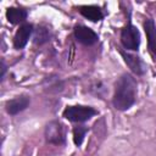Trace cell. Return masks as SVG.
Wrapping results in <instances>:
<instances>
[{
  "label": "cell",
  "mask_w": 156,
  "mask_h": 156,
  "mask_svg": "<svg viewBox=\"0 0 156 156\" xmlns=\"http://www.w3.org/2000/svg\"><path fill=\"white\" fill-rule=\"evenodd\" d=\"M6 63H5V61L4 60H1V74H0V79L2 80L4 79V76H5V73H6Z\"/></svg>",
  "instance_id": "cell-15"
},
{
  "label": "cell",
  "mask_w": 156,
  "mask_h": 156,
  "mask_svg": "<svg viewBox=\"0 0 156 156\" xmlns=\"http://www.w3.org/2000/svg\"><path fill=\"white\" fill-rule=\"evenodd\" d=\"M87 132H88V128L84 127V126H77V127L73 128V141L77 146L82 145Z\"/></svg>",
  "instance_id": "cell-14"
},
{
  "label": "cell",
  "mask_w": 156,
  "mask_h": 156,
  "mask_svg": "<svg viewBox=\"0 0 156 156\" xmlns=\"http://www.w3.org/2000/svg\"><path fill=\"white\" fill-rule=\"evenodd\" d=\"M121 43L127 50L138 51L140 45V33L135 26L128 23L121 30Z\"/></svg>",
  "instance_id": "cell-4"
},
{
  "label": "cell",
  "mask_w": 156,
  "mask_h": 156,
  "mask_svg": "<svg viewBox=\"0 0 156 156\" xmlns=\"http://www.w3.org/2000/svg\"><path fill=\"white\" fill-rule=\"evenodd\" d=\"M79 12L82 16L88 18L91 22H98L104 18V13L99 6L95 5H84L79 7Z\"/></svg>",
  "instance_id": "cell-10"
},
{
  "label": "cell",
  "mask_w": 156,
  "mask_h": 156,
  "mask_svg": "<svg viewBox=\"0 0 156 156\" xmlns=\"http://www.w3.org/2000/svg\"><path fill=\"white\" fill-rule=\"evenodd\" d=\"M29 102H30V99H29V96H27V95L16 96V98H13V99H11V100H9V101L6 102V105H5L6 112H7L9 115L15 116V115H17V113L24 111V110L29 106Z\"/></svg>",
  "instance_id": "cell-8"
},
{
  "label": "cell",
  "mask_w": 156,
  "mask_h": 156,
  "mask_svg": "<svg viewBox=\"0 0 156 156\" xmlns=\"http://www.w3.org/2000/svg\"><path fill=\"white\" fill-rule=\"evenodd\" d=\"M98 113V111L90 106H83V105H74V106H67L63 112L62 116L71 121V122H85L88 119H90L93 116H95Z\"/></svg>",
  "instance_id": "cell-2"
},
{
  "label": "cell",
  "mask_w": 156,
  "mask_h": 156,
  "mask_svg": "<svg viewBox=\"0 0 156 156\" xmlns=\"http://www.w3.org/2000/svg\"><path fill=\"white\" fill-rule=\"evenodd\" d=\"M50 38V34H49V29H46L45 27H38L35 29V33H34V43L35 44H44L45 41H48Z\"/></svg>",
  "instance_id": "cell-13"
},
{
  "label": "cell",
  "mask_w": 156,
  "mask_h": 156,
  "mask_svg": "<svg viewBox=\"0 0 156 156\" xmlns=\"http://www.w3.org/2000/svg\"><path fill=\"white\" fill-rule=\"evenodd\" d=\"M44 88H45V91L58 93V91H62L63 89V82L58 78H46Z\"/></svg>",
  "instance_id": "cell-12"
},
{
  "label": "cell",
  "mask_w": 156,
  "mask_h": 156,
  "mask_svg": "<svg viewBox=\"0 0 156 156\" xmlns=\"http://www.w3.org/2000/svg\"><path fill=\"white\" fill-rule=\"evenodd\" d=\"M119 54L122 55L124 62L127 63V66L130 68V71L138 76H143L146 69H147V66L146 63L136 55H133V54H129L124 50H119Z\"/></svg>",
  "instance_id": "cell-5"
},
{
  "label": "cell",
  "mask_w": 156,
  "mask_h": 156,
  "mask_svg": "<svg viewBox=\"0 0 156 156\" xmlns=\"http://www.w3.org/2000/svg\"><path fill=\"white\" fill-rule=\"evenodd\" d=\"M45 140L49 144L63 145L66 143L65 127L58 121H51L45 127Z\"/></svg>",
  "instance_id": "cell-3"
},
{
  "label": "cell",
  "mask_w": 156,
  "mask_h": 156,
  "mask_svg": "<svg viewBox=\"0 0 156 156\" xmlns=\"http://www.w3.org/2000/svg\"><path fill=\"white\" fill-rule=\"evenodd\" d=\"M144 29H145V34L147 38L149 50L156 56V24H155L154 20L147 18L144 22Z\"/></svg>",
  "instance_id": "cell-9"
},
{
  "label": "cell",
  "mask_w": 156,
  "mask_h": 156,
  "mask_svg": "<svg viewBox=\"0 0 156 156\" xmlns=\"http://www.w3.org/2000/svg\"><path fill=\"white\" fill-rule=\"evenodd\" d=\"M33 30H34L33 29V24H30V23H23L17 29V32L15 33V37H13V46L16 49H23L27 45V43H28V40H29Z\"/></svg>",
  "instance_id": "cell-7"
},
{
  "label": "cell",
  "mask_w": 156,
  "mask_h": 156,
  "mask_svg": "<svg viewBox=\"0 0 156 156\" xmlns=\"http://www.w3.org/2000/svg\"><path fill=\"white\" fill-rule=\"evenodd\" d=\"M27 11L20 7H9L6 11V18L10 23L12 24H17L23 22L27 18Z\"/></svg>",
  "instance_id": "cell-11"
},
{
  "label": "cell",
  "mask_w": 156,
  "mask_h": 156,
  "mask_svg": "<svg viewBox=\"0 0 156 156\" xmlns=\"http://www.w3.org/2000/svg\"><path fill=\"white\" fill-rule=\"evenodd\" d=\"M136 79L129 73H123L115 84V94L112 98L113 107L119 111H126L130 108L136 100Z\"/></svg>",
  "instance_id": "cell-1"
},
{
  "label": "cell",
  "mask_w": 156,
  "mask_h": 156,
  "mask_svg": "<svg viewBox=\"0 0 156 156\" xmlns=\"http://www.w3.org/2000/svg\"><path fill=\"white\" fill-rule=\"evenodd\" d=\"M74 37L80 44L88 45V46L94 45L99 39L98 34L91 28L87 26H80V24L74 27Z\"/></svg>",
  "instance_id": "cell-6"
}]
</instances>
